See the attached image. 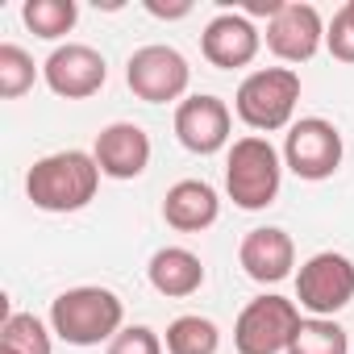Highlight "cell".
<instances>
[{
	"label": "cell",
	"mask_w": 354,
	"mask_h": 354,
	"mask_svg": "<svg viewBox=\"0 0 354 354\" xmlns=\"http://www.w3.org/2000/svg\"><path fill=\"white\" fill-rule=\"evenodd\" d=\"M100 188V167L88 150H55L26 171V196L42 213H80Z\"/></svg>",
	"instance_id": "1"
},
{
	"label": "cell",
	"mask_w": 354,
	"mask_h": 354,
	"mask_svg": "<svg viewBox=\"0 0 354 354\" xmlns=\"http://www.w3.org/2000/svg\"><path fill=\"white\" fill-rule=\"evenodd\" d=\"M50 329L67 346H100L125 329V304L113 288H67L50 304Z\"/></svg>",
	"instance_id": "2"
},
{
	"label": "cell",
	"mask_w": 354,
	"mask_h": 354,
	"mask_svg": "<svg viewBox=\"0 0 354 354\" xmlns=\"http://www.w3.org/2000/svg\"><path fill=\"white\" fill-rule=\"evenodd\" d=\"M279 184H283V158H279V150L263 133L238 138L230 146V158H225V192H230V201L238 209L259 213V209L275 205Z\"/></svg>",
	"instance_id": "3"
},
{
	"label": "cell",
	"mask_w": 354,
	"mask_h": 354,
	"mask_svg": "<svg viewBox=\"0 0 354 354\" xmlns=\"http://www.w3.org/2000/svg\"><path fill=\"white\" fill-rule=\"evenodd\" d=\"M296 100H300V75L292 67H263L238 84L234 109L254 133H275V129H292Z\"/></svg>",
	"instance_id": "4"
},
{
	"label": "cell",
	"mask_w": 354,
	"mask_h": 354,
	"mask_svg": "<svg viewBox=\"0 0 354 354\" xmlns=\"http://www.w3.org/2000/svg\"><path fill=\"white\" fill-rule=\"evenodd\" d=\"M354 300V263L337 250L313 254L296 271V304L308 317H337Z\"/></svg>",
	"instance_id": "5"
},
{
	"label": "cell",
	"mask_w": 354,
	"mask_h": 354,
	"mask_svg": "<svg viewBox=\"0 0 354 354\" xmlns=\"http://www.w3.org/2000/svg\"><path fill=\"white\" fill-rule=\"evenodd\" d=\"M300 304L288 296H259L242 308L234 325L238 354H288V342L300 325Z\"/></svg>",
	"instance_id": "6"
},
{
	"label": "cell",
	"mask_w": 354,
	"mask_h": 354,
	"mask_svg": "<svg viewBox=\"0 0 354 354\" xmlns=\"http://www.w3.org/2000/svg\"><path fill=\"white\" fill-rule=\"evenodd\" d=\"M125 84H129V92H133L138 100H146V104H167V100H180V96L188 92L192 67H188V59L175 50V46L154 42V46H142V50L129 55V63H125Z\"/></svg>",
	"instance_id": "7"
},
{
	"label": "cell",
	"mask_w": 354,
	"mask_h": 354,
	"mask_svg": "<svg viewBox=\"0 0 354 354\" xmlns=\"http://www.w3.org/2000/svg\"><path fill=\"white\" fill-rule=\"evenodd\" d=\"M283 167L308 184H321L342 167V133L325 117H300L292 121L283 138Z\"/></svg>",
	"instance_id": "8"
},
{
	"label": "cell",
	"mask_w": 354,
	"mask_h": 354,
	"mask_svg": "<svg viewBox=\"0 0 354 354\" xmlns=\"http://www.w3.org/2000/svg\"><path fill=\"white\" fill-rule=\"evenodd\" d=\"M42 80L63 100H88V96H96L104 88L109 63H104L100 50H92L84 42H67V46L50 50V59L42 63Z\"/></svg>",
	"instance_id": "9"
},
{
	"label": "cell",
	"mask_w": 354,
	"mask_h": 354,
	"mask_svg": "<svg viewBox=\"0 0 354 354\" xmlns=\"http://www.w3.org/2000/svg\"><path fill=\"white\" fill-rule=\"evenodd\" d=\"M230 125H234V113L221 96H188L180 100V109H175V138H180L184 150L192 154H217L225 150L230 142Z\"/></svg>",
	"instance_id": "10"
},
{
	"label": "cell",
	"mask_w": 354,
	"mask_h": 354,
	"mask_svg": "<svg viewBox=\"0 0 354 354\" xmlns=\"http://www.w3.org/2000/svg\"><path fill=\"white\" fill-rule=\"evenodd\" d=\"M267 50L283 63H308L321 42H325V26H321V13L313 5H300V0H292V5H279V13L267 21Z\"/></svg>",
	"instance_id": "11"
},
{
	"label": "cell",
	"mask_w": 354,
	"mask_h": 354,
	"mask_svg": "<svg viewBox=\"0 0 354 354\" xmlns=\"http://www.w3.org/2000/svg\"><path fill=\"white\" fill-rule=\"evenodd\" d=\"M259 46H263V34H259V26L246 13H217L205 26V34H201V55L217 71L250 67L259 59Z\"/></svg>",
	"instance_id": "12"
},
{
	"label": "cell",
	"mask_w": 354,
	"mask_h": 354,
	"mask_svg": "<svg viewBox=\"0 0 354 354\" xmlns=\"http://www.w3.org/2000/svg\"><path fill=\"white\" fill-rule=\"evenodd\" d=\"M92 158L109 180H138L150 167V133L133 121H113L96 133Z\"/></svg>",
	"instance_id": "13"
},
{
	"label": "cell",
	"mask_w": 354,
	"mask_h": 354,
	"mask_svg": "<svg viewBox=\"0 0 354 354\" xmlns=\"http://www.w3.org/2000/svg\"><path fill=\"white\" fill-rule=\"evenodd\" d=\"M238 263H242V271H246L254 283H279V279H288L292 267H296V246H292L288 230H279V225H259V230H250V234L242 238Z\"/></svg>",
	"instance_id": "14"
},
{
	"label": "cell",
	"mask_w": 354,
	"mask_h": 354,
	"mask_svg": "<svg viewBox=\"0 0 354 354\" xmlns=\"http://www.w3.org/2000/svg\"><path fill=\"white\" fill-rule=\"evenodd\" d=\"M221 217V196L205 180H180L162 196V221L180 234H201Z\"/></svg>",
	"instance_id": "15"
},
{
	"label": "cell",
	"mask_w": 354,
	"mask_h": 354,
	"mask_svg": "<svg viewBox=\"0 0 354 354\" xmlns=\"http://www.w3.org/2000/svg\"><path fill=\"white\" fill-rule=\"evenodd\" d=\"M150 288L167 300H184V296H196L201 283H205V263L201 254H192L188 246H162L150 254Z\"/></svg>",
	"instance_id": "16"
},
{
	"label": "cell",
	"mask_w": 354,
	"mask_h": 354,
	"mask_svg": "<svg viewBox=\"0 0 354 354\" xmlns=\"http://www.w3.org/2000/svg\"><path fill=\"white\" fill-rule=\"evenodd\" d=\"M162 346H167V354H217L221 350V329L209 317L188 313V317H175L167 325Z\"/></svg>",
	"instance_id": "17"
},
{
	"label": "cell",
	"mask_w": 354,
	"mask_h": 354,
	"mask_svg": "<svg viewBox=\"0 0 354 354\" xmlns=\"http://www.w3.org/2000/svg\"><path fill=\"white\" fill-rule=\"evenodd\" d=\"M21 21L30 26L34 38L59 42L63 34L75 30L80 9H75V0H26V5H21Z\"/></svg>",
	"instance_id": "18"
},
{
	"label": "cell",
	"mask_w": 354,
	"mask_h": 354,
	"mask_svg": "<svg viewBox=\"0 0 354 354\" xmlns=\"http://www.w3.org/2000/svg\"><path fill=\"white\" fill-rule=\"evenodd\" d=\"M288 354H350V337L333 317H304L288 342Z\"/></svg>",
	"instance_id": "19"
},
{
	"label": "cell",
	"mask_w": 354,
	"mask_h": 354,
	"mask_svg": "<svg viewBox=\"0 0 354 354\" xmlns=\"http://www.w3.org/2000/svg\"><path fill=\"white\" fill-rule=\"evenodd\" d=\"M50 333L34 313H9L5 325H0V346L13 350V354H55Z\"/></svg>",
	"instance_id": "20"
},
{
	"label": "cell",
	"mask_w": 354,
	"mask_h": 354,
	"mask_svg": "<svg viewBox=\"0 0 354 354\" xmlns=\"http://www.w3.org/2000/svg\"><path fill=\"white\" fill-rule=\"evenodd\" d=\"M34 80H38L34 59L17 42H0V96L17 100V96H26L34 88Z\"/></svg>",
	"instance_id": "21"
},
{
	"label": "cell",
	"mask_w": 354,
	"mask_h": 354,
	"mask_svg": "<svg viewBox=\"0 0 354 354\" xmlns=\"http://www.w3.org/2000/svg\"><path fill=\"white\" fill-rule=\"evenodd\" d=\"M325 46L337 63H354V0H346L333 13V21L325 30Z\"/></svg>",
	"instance_id": "22"
},
{
	"label": "cell",
	"mask_w": 354,
	"mask_h": 354,
	"mask_svg": "<svg viewBox=\"0 0 354 354\" xmlns=\"http://www.w3.org/2000/svg\"><path fill=\"white\" fill-rule=\"evenodd\" d=\"M104 354H162V337L150 325H125Z\"/></svg>",
	"instance_id": "23"
},
{
	"label": "cell",
	"mask_w": 354,
	"mask_h": 354,
	"mask_svg": "<svg viewBox=\"0 0 354 354\" xmlns=\"http://www.w3.org/2000/svg\"><path fill=\"white\" fill-rule=\"evenodd\" d=\"M146 13H154V17H188L192 5H188V0H184V5H158V0H146Z\"/></svg>",
	"instance_id": "24"
},
{
	"label": "cell",
	"mask_w": 354,
	"mask_h": 354,
	"mask_svg": "<svg viewBox=\"0 0 354 354\" xmlns=\"http://www.w3.org/2000/svg\"><path fill=\"white\" fill-rule=\"evenodd\" d=\"M0 354H13V350H5V346H0Z\"/></svg>",
	"instance_id": "25"
}]
</instances>
